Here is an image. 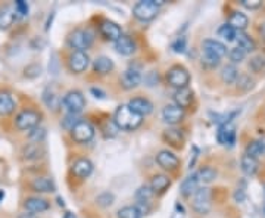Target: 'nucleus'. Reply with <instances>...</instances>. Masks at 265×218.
I'll use <instances>...</instances> for the list:
<instances>
[{
	"instance_id": "1",
	"label": "nucleus",
	"mask_w": 265,
	"mask_h": 218,
	"mask_svg": "<svg viewBox=\"0 0 265 218\" xmlns=\"http://www.w3.org/2000/svg\"><path fill=\"white\" fill-rule=\"evenodd\" d=\"M143 123V117L136 114L134 111L128 108V105H121L120 108L115 111L113 115V124L121 130H128L133 131L139 128Z\"/></svg>"
},
{
	"instance_id": "2",
	"label": "nucleus",
	"mask_w": 265,
	"mask_h": 218,
	"mask_svg": "<svg viewBox=\"0 0 265 218\" xmlns=\"http://www.w3.org/2000/svg\"><path fill=\"white\" fill-rule=\"evenodd\" d=\"M164 3V0H141L137 2L133 8V15L137 18L141 22H149L152 19H155L158 12H159V6Z\"/></svg>"
},
{
	"instance_id": "3",
	"label": "nucleus",
	"mask_w": 265,
	"mask_h": 218,
	"mask_svg": "<svg viewBox=\"0 0 265 218\" xmlns=\"http://www.w3.org/2000/svg\"><path fill=\"white\" fill-rule=\"evenodd\" d=\"M212 206V193L211 189L208 187H201L196 190V193L193 195L192 199V208L195 212H198L199 215H206L211 211Z\"/></svg>"
},
{
	"instance_id": "4",
	"label": "nucleus",
	"mask_w": 265,
	"mask_h": 218,
	"mask_svg": "<svg viewBox=\"0 0 265 218\" xmlns=\"http://www.w3.org/2000/svg\"><path fill=\"white\" fill-rule=\"evenodd\" d=\"M40 118H42V115L37 111H34V109H24V111H21L16 115V128L21 130V131L34 130L35 127H39V124H40Z\"/></svg>"
},
{
	"instance_id": "5",
	"label": "nucleus",
	"mask_w": 265,
	"mask_h": 218,
	"mask_svg": "<svg viewBox=\"0 0 265 218\" xmlns=\"http://www.w3.org/2000/svg\"><path fill=\"white\" fill-rule=\"evenodd\" d=\"M68 45L78 52H86L93 45V34L89 30H75L68 35Z\"/></svg>"
},
{
	"instance_id": "6",
	"label": "nucleus",
	"mask_w": 265,
	"mask_h": 218,
	"mask_svg": "<svg viewBox=\"0 0 265 218\" xmlns=\"http://www.w3.org/2000/svg\"><path fill=\"white\" fill-rule=\"evenodd\" d=\"M167 80H168V83L171 84L172 87L184 89V87H187V84L190 83V74H188V71L184 66L174 65L167 72Z\"/></svg>"
},
{
	"instance_id": "7",
	"label": "nucleus",
	"mask_w": 265,
	"mask_h": 218,
	"mask_svg": "<svg viewBox=\"0 0 265 218\" xmlns=\"http://www.w3.org/2000/svg\"><path fill=\"white\" fill-rule=\"evenodd\" d=\"M62 105L65 106V109L69 112V114H80L84 106H86V99L81 92L78 90H71L63 96Z\"/></svg>"
},
{
	"instance_id": "8",
	"label": "nucleus",
	"mask_w": 265,
	"mask_h": 218,
	"mask_svg": "<svg viewBox=\"0 0 265 218\" xmlns=\"http://www.w3.org/2000/svg\"><path fill=\"white\" fill-rule=\"evenodd\" d=\"M71 136L77 143H87L94 137V127L89 121L80 120L77 124L72 127Z\"/></svg>"
},
{
	"instance_id": "9",
	"label": "nucleus",
	"mask_w": 265,
	"mask_h": 218,
	"mask_svg": "<svg viewBox=\"0 0 265 218\" xmlns=\"http://www.w3.org/2000/svg\"><path fill=\"white\" fill-rule=\"evenodd\" d=\"M89 63H90V58L86 52H78L74 50L69 58H68V65H69V69L74 72V74H81L84 72L87 68H89Z\"/></svg>"
},
{
	"instance_id": "10",
	"label": "nucleus",
	"mask_w": 265,
	"mask_h": 218,
	"mask_svg": "<svg viewBox=\"0 0 265 218\" xmlns=\"http://www.w3.org/2000/svg\"><path fill=\"white\" fill-rule=\"evenodd\" d=\"M99 31H100L103 39L110 40V42H117V40L123 35L121 27H120L118 24H115L113 21H109V19H103V21L100 22Z\"/></svg>"
},
{
	"instance_id": "11",
	"label": "nucleus",
	"mask_w": 265,
	"mask_h": 218,
	"mask_svg": "<svg viewBox=\"0 0 265 218\" xmlns=\"http://www.w3.org/2000/svg\"><path fill=\"white\" fill-rule=\"evenodd\" d=\"M156 162L161 168L167 171H175L180 165V159L170 151H161L156 155Z\"/></svg>"
},
{
	"instance_id": "12",
	"label": "nucleus",
	"mask_w": 265,
	"mask_h": 218,
	"mask_svg": "<svg viewBox=\"0 0 265 218\" xmlns=\"http://www.w3.org/2000/svg\"><path fill=\"white\" fill-rule=\"evenodd\" d=\"M162 118L165 123L175 125L183 121L184 118V109L177 106V105H167L162 111Z\"/></svg>"
},
{
	"instance_id": "13",
	"label": "nucleus",
	"mask_w": 265,
	"mask_h": 218,
	"mask_svg": "<svg viewBox=\"0 0 265 218\" xmlns=\"http://www.w3.org/2000/svg\"><path fill=\"white\" fill-rule=\"evenodd\" d=\"M141 81V74L139 69L136 68H128L125 69L121 76V86L124 87L125 90H131L136 89Z\"/></svg>"
},
{
	"instance_id": "14",
	"label": "nucleus",
	"mask_w": 265,
	"mask_h": 218,
	"mask_svg": "<svg viewBox=\"0 0 265 218\" xmlns=\"http://www.w3.org/2000/svg\"><path fill=\"white\" fill-rule=\"evenodd\" d=\"M217 139L224 146H233L236 141V127L232 123L219 125L218 131H217Z\"/></svg>"
},
{
	"instance_id": "15",
	"label": "nucleus",
	"mask_w": 265,
	"mask_h": 218,
	"mask_svg": "<svg viewBox=\"0 0 265 218\" xmlns=\"http://www.w3.org/2000/svg\"><path fill=\"white\" fill-rule=\"evenodd\" d=\"M202 47L205 53L214 55V56H217L219 59H221L222 56L227 55V47H225V45L218 42V40H214V39H206V40H203Z\"/></svg>"
},
{
	"instance_id": "16",
	"label": "nucleus",
	"mask_w": 265,
	"mask_h": 218,
	"mask_svg": "<svg viewBox=\"0 0 265 218\" xmlns=\"http://www.w3.org/2000/svg\"><path fill=\"white\" fill-rule=\"evenodd\" d=\"M93 172V164L87 158H80L72 165V174L78 178H87Z\"/></svg>"
},
{
	"instance_id": "17",
	"label": "nucleus",
	"mask_w": 265,
	"mask_h": 218,
	"mask_svg": "<svg viewBox=\"0 0 265 218\" xmlns=\"http://www.w3.org/2000/svg\"><path fill=\"white\" fill-rule=\"evenodd\" d=\"M128 108L143 117V115H147L154 111V105L146 97H134L128 102Z\"/></svg>"
},
{
	"instance_id": "18",
	"label": "nucleus",
	"mask_w": 265,
	"mask_h": 218,
	"mask_svg": "<svg viewBox=\"0 0 265 218\" xmlns=\"http://www.w3.org/2000/svg\"><path fill=\"white\" fill-rule=\"evenodd\" d=\"M115 50L123 55V56H130L136 52V42L130 37L123 34L117 42H115Z\"/></svg>"
},
{
	"instance_id": "19",
	"label": "nucleus",
	"mask_w": 265,
	"mask_h": 218,
	"mask_svg": "<svg viewBox=\"0 0 265 218\" xmlns=\"http://www.w3.org/2000/svg\"><path fill=\"white\" fill-rule=\"evenodd\" d=\"M49 202L43 198H39V196H32V198H28L25 203H24V208L27 209V212H31V214H42L49 209Z\"/></svg>"
},
{
	"instance_id": "20",
	"label": "nucleus",
	"mask_w": 265,
	"mask_h": 218,
	"mask_svg": "<svg viewBox=\"0 0 265 218\" xmlns=\"http://www.w3.org/2000/svg\"><path fill=\"white\" fill-rule=\"evenodd\" d=\"M162 137H164V140L167 141L170 146H172V148H177V149L183 148L184 134H183L181 130H178V128H168V130H165Z\"/></svg>"
},
{
	"instance_id": "21",
	"label": "nucleus",
	"mask_w": 265,
	"mask_h": 218,
	"mask_svg": "<svg viewBox=\"0 0 265 218\" xmlns=\"http://www.w3.org/2000/svg\"><path fill=\"white\" fill-rule=\"evenodd\" d=\"M15 18V11L11 6H8V5L0 6V30H3V31L9 30L14 25Z\"/></svg>"
},
{
	"instance_id": "22",
	"label": "nucleus",
	"mask_w": 265,
	"mask_h": 218,
	"mask_svg": "<svg viewBox=\"0 0 265 218\" xmlns=\"http://www.w3.org/2000/svg\"><path fill=\"white\" fill-rule=\"evenodd\" d=\"M174 102H175V105L180 106V108H188V106L192 105V102H193V92H192L188 87L177 89L175 93H174Z\"/></svg>"
},
{
	"instance_id": "23",
	"label": "nucleus",
	"mask_w": 265,
	"mask_h": 218,
	"mask_svg": "<svg viewBox=\"0 0 265 218\" xmlns=\"http://www.w3.org/2000/svg\"><path fill=\"white\" fill-rule=\"evenodd\" d=\"M113 61L108 56H99L93 61V71L99 76H106L113 69Z\"/></svg>"
},
{
	"instance_id": "24",
	"label": "nucleus",
	"mask_w": 265,
	"mask_h": 218,
	"mask_svg": "<svg viewBox=\"0 0 265 218\" xmlns=\"http://www.w3.org/2000/svg\"><path fill=\"white\" fill-rule=\"evenodd\" d=\"M199 189V180H198V175L196 174H192L188 175L187 178H184V181L181 183L180 187V193L184 196V198H190L196 193V190Z\"/></svg>"
},
{
	"instance_id": "25",
	"label": "nucleus",
	"mask_w": 265,
	"mask_h": 218,
	"mask_svg": "<svg viewBox=\"0 0 265 218\" xmlns=\"http://www.w3.org/2000/svg\"><path fill=\"white\" fill-rule=\"evenodd\" d=\"M31 187L37 193H50L55 192V183L49 177H37L31 183Z\"/></svg>"
},
{
	"instance_id": "26",
	"label": "nucleus",
	"mask_w": 265,
	"mask_h": 218,
	"mask_svg": "<svg viewBox=\"0 0 265 218\" xmlns=\"http://www.w3.org/2000/svg\"><path fill=\"white\" fill-rule=\"evenodd\" d=\"M248 24H249L248 16L245 15V14H242V12H233L230 15V19H229V25L232 28H234L237 32H242L243 30H246Z\"/></svg>"
},
{
	"instance_id": "27",
	"label": "nucleus",
	"mask_w": 265,
	"mask_h": 218,
	"mask_svg": "<svg viewBox=\"0 0 265 218\" xmlns=\"http://www.w3.org/2000/svg\"><path fill=\"white\" fill-rule=\"evenodd\" d=\"M171 185V180L168 178V175L164 174H156L150 180V189L154 190V193H164Z\"/></svg>"
},
{
	"instance_id": "28",
	"label": "nucleus",
	"mask_w": 265,
	"mask_h": 218,
	"mask_svg": "<svg viewBox=\"0 0 265 218\" xmlns=\"http://www.w3.org/2000/svg\"><path fill=\"white\" fill-rule=\"evenodd\" d=\"M240 167H242V171L245 172L246 175H255L256 171H258L259 162H258L256 158L245 154V155L242 156V159H240Z\"/></svg>"
},
{
	"instance_id": "29",
	"label": "nucleus",
	"mask_w": 265,
	"mask_h": 218,
	"mask_svg": "<svg viewBox=\"0 0 265 218\" xmlns=\"http://www.w3.org/2000/svg\"><path fill=\"white\" fill-rule=\"evenodd\" d=\"M15 111V100L9 93H0V115L6 117Z\"/></svg>"
},
{
	"instance_id": "30",
	"label": "nucleus",
	"mask_w": 265,
	"mask_h": 218,
	"mask_svg": "<svg viewBox=\"0 0 265 218\" xmlns=\"http://www.w3.org/2000/svg\"><path fill=\"white\" fill-rule=\"evenodd\" d=\"M43 152H45V149H43L42 143H30L24 148L22 155L28 161H34V159H39L40 156L43 155Z\"/></svg>"
},
{
	"instance_id": "31",
	"label": "nucleus",
	"mask_w": 265,
	"mask_h": 218,
	"mask_svg": "<svg viewBox=\"0 0 265 218\" xmlns=\"http://www.w3.org/2000/svg\"><path fill=\"white\" fill-rule=\"evenodd\" d=\"M245 154L249 156H253L258 159V156L265 155V139L262 140H252L248 143Z\"/></svg>"
},
{
	"instance_id": "32",
	"label": "nucleus",
	"mask_w": 265,
	"mask_h": 218,
	"mask_svg": "<svg viewBox=\"0 0 265 218\" xmlns=\"http://www.w3.org/2000/svg\"><path fill=\"white\" fill-rule=\"evenodd\" d=\"M236 42H237V46L240 47V49H243L246 53L248 52H253L255 50V42H253V39L248 35V34H245V32H237L236 34Z\"/></svg>"
},
{
	"instance_id": "33",
	"label": "nucleus",
	"mask_w": 265,
	"mask_h": 218,
	"mask_svg": "<svg viewBox=\"0 0 265 218\" xmlns=\"http://www.w3.org/2000/svg\"><path fill=\"white\" fill-rule=\"evenodd\" d=\"M196 175H198V180H199V183H203V185H209V183H212L215 178H217V170L215 168H212V167H202L199 171L196 172Z\"/></svg>"
},
{
	"instance_id": "34",
	"label": "nucleus",
	"mask_w": 265,
	"mask_h": 218,
	"mask_svg": "<svg viewBox=\"0 0 265 218\" xmlns=\"http://www.w3.org/2000/svg\"><path fill=\"white\" fill-rule=\"evenodd\" d=\"M237 77H239V71L234 65H225L221 71V78L224 83L227 84H233L237 81Z\"/></svg>"
},
{
	"instance_id": "35",
	"label": "nucleus",
	"mask_w": 265,
	"mask_h": 218,
	"mask_svg": "<svg viewBox=\"0 0 265 218\" xmlns=\"http://www.w3.org/2000/svg\"><path fill=\"white\" fill-rule=\"evenodd\" d=\"M236 84H237V89H240V90H243V92H248V90H250V89L253 87L255 81H253V80L250 78V76H248V74H239Z\"/></svg>"
},
{
	"instance_id": "36",
	"label": "nucleus",
	"mask_w": 265,
	"mask_h": 218,
	"mask_svg": "<svg viewBox=\"0 0 265 218\" xmlns=\"http://www.w3.org/2000/svg\"><path fill=\"white\" fill-rule=\"evenodd\" d=\"M118 218H141V212L137 206H124L118 211Z\"/></svg>"
},
{
	"instance_id": "37",
	"label": "nucleus",
	"mask_w": 265,
	"mask_h": 218,
	"mask_svg": "<svg viewBox=\"0 0 265 218\" xmlns=\"http://www.w3.org/2000/svg\"><path fill=\"white\" fill-rule=\"evenodd\" d=\"M236 34H237V31H236L234 28H232L229 24H224V25L219 27L218 35L219 37H222L224 40H227V42H233V40H236Z\"/></svg>"
},
{
	"instance_id": "38",
	"label": "nucleus",
	"mask_w": 265,
	"mask_h": 218,
	"mask_svg": "<svg viewBox=\"0 0 265 218\" xmlns=\"http://www.w3.org/2000/svg\"><path fill=\"white\" fill-rule=\"evenodd\" d=\"M229 58H230V61L233 63H239L242 62L245 58H246V52L243 50V49H240L239 46L233 47V49H230V52H229Z\"/></svg>"
},
{
	"instance_id": "39",
	"label": "nucleus",
	"mask_w": 265,
	"mask_h": 218,
	"mask_svg": "<svg viewBox=\"0 0 265 218\" xmlns=\"http://www.w3.org/2000/svg\"><path fill=\"white\" fill-rule=\"evenodd\" d=\"M152 196H154V190L150 189V186H141L136 192V198L139 202H147Z\"/></svg>"
},
{
	"instance_id": "40",
	"label": "nucleus",
	"mask_w": 265,
	"mask_h": 218,
	"mask_svg": "<svg viewBox=\"0 0 265 218\" xmlns=\"http://www.w3.org/2000/svg\"><path fill=\"white\" fill-rule=\"evenodd\" d=\"M239 114V111H233V112H229V114H222V115H219V114H212V117H214V123H218L219 125H224V124H229V123H232V120H233L234 117Z\"/></svg>"
},
{
	"instance_id": "41",
	"label": "nucleus",
	"mask_w": 265,
	"mask_h": 218,
	"mask_svg": "<svg viewBox=\"0 0 265 218\" xmlns=\"http://www.w3.org/2000/svg\"><path fill=\"white\" fill-rule=\"evenodd\" d=\"M249 68L250 71H253V72H261V71L265 68L264 56H255L253 59H250Z\"/></svg>"
},
{
	"instance_id": "42",
	"label": "nucleus",
	"mask_w": 265,
	"mask_h": 218,
	"mask_svg": "<svg viewBox=\"0 0 265 218\" xmlns=\"http://www.w3.org/2000/svg\"><path fill=\"white\" fill-rule=\"evenodd\" d=\"M202 65L203 66H206V68H217L219 65V58L217 56H214V55H209V53H205L203 52V56H202Z\"/></svg>"
},
{
	"instance_id": "43",
	"label": "nucleus",
	"mask_w": 265,
	"mask_h": 218,
	"mask_svg": "<svg viewBox=\"0 0 265 218\" xmlns=\"http://www.w3.org/2000/svg\"><path fill=\"white\" fill-rule=\"evenodd\" d=\"M43 100H45V103H46V106L52 109H58L59 106V102H58V97L55 96V94L49 93V90H46L45 93H43Z\"/></svg>"
},
{
	"instance_id": "44",
	"label": "nucleus",
	"mask_w": 265,
	"mask_h": 218,
	"mask_svg": "<svg viewBox=\"0 0 265 218\" xmlns=\"http://www.w3.org/2000/svg\"><path fill=\"white\" fill-rule=\"evenodd\" d=\"M45 137H46V131H45V128L35 127L34 130L30 131V139L32 140V143H42Z\"/></svg>"
},
{
	"instance_id": "45",
	"label": "nucleus",
	"mask_w": 265,
	"mask_h": 218,
	"mask_svg": "<svg viewBox=\"0 0 265 218\" xmlns=\"http://www.w3.org/2000/svg\"><path fill=\"white\" fill-rule=\"evenodd\" d=\"M97 203L100 205V206H110L112 203H113V195L109 193V192H105V193H102L100 196H97Z\"/></svg>"
},
{
	"instance_id": "46",
	"label": "nucleus",
	"mask_w": 265,
	"mask_h": 218,
	"mask_svg": "<svg viewBox=\"0 0 265 218\" xmlns=\"http://www.w3.org/2000/svg\"><path fill=\"white\" fill-rule=\"evenodd\" d=\"M77 123L78 120L75 118V114H68V115L62 120V125L66 128V130H69V131L72 130V127L77 124Z\"/></svg>"
},
{
	"instance_id": "47",
	"label": "nucleus",
	"mask_w": 265,
	"mask_h": 218,
	"mask_svg": "<svg viewBox=\"0 0 265 218\" xmlns=\"http://www.w3.org/2000/svg\"><path fill=\"white\" fill-rule=\"evenodd\" d=\"M15 11L21 16L28 15V3H27V2H24V0H16Z\"/></svg>"
},
{
	"instance_id": "48",
	"label": "nucleus",
	"mask_w": 265,
	"mask_h": 218,
	"mask_svg": "<svg viewBox=\"0 0 265 218\" xmlns=\"http://www.w3.org/2000/svg\"><path fill=\"white\" fill-rule=\"evenodd\" d=\"M240 5L245 6L246 9L253 11V9H258L262 6V0H240Z\"/></svg>"
},
{
	"instance_id": "49",
	"label": "nucleus",
	"mask_w": 265,
	"mask_h": 218,
	"mask_svg": "<svg viewBox=\"0 0 265 218\" xmlns=\"http://www.w3.org/2000/svg\"><path fill=\"white\" fill-rule=\"evenodd\" d=\"M172 49H174L175 52H184V49H186V39H184V37L177 39V40L172 43Z\"/></svg>"
},
{
	"instance_id": "50",
	"label": "nucleus",
	"mask_w": 265,
	"mask_h": 218,
	"mask_svg": "<svg viewBox=\"0 0 265 218\" xmlns=\"http://www.w3.org/2000/svg\"><path fill=\"white\" fill-rule=\"evenodd\" d=\"M245 198H246L245 187H237L236 192H234V201H236V202H243Z\"/></svg>"
},
{
	"instance_id": "51",
	"label": "nucleus",
	"mask_w": 265,
	"mask_h": 218,
	"mask_svg": "<svg viewBox=\"0 0 265 218\" xmlns=\"http://www.w3.org/2000/svg\"><path fill=\"white\" fill-rule=\"evenodd\" d=\"M92 93H93L96 97H100V99H103V97H105V93H103V92H100L99 89H94V87L92 89Z\"/></svg>"
},
{
	"instance_id": "52",
	"label": "nucleus",
	"mask_w": 265,
	"mask_h": 218,
	"mask_svg": "<svg viewBox=\"0 0 265 218\" xmlns=\"http://www.w3.org/2000/svg\"><path fill=\"white\" fill-rule=\"evenodd\" d=\"M18 218H37V215H34L31 212H25V214H21Z\"/></svg>"
},
{
	"instance_id": "53",
	"label": "nucleus",
	"mask_w": 265,
	"mask_h": 218,
	"mask_svg": "<svg viewBox=\"0 0 265 218\" xmlns=\"http://www.w3.org/2000/svg\"><path fill=\"white\" fill-rule=\"evenodd\" d=\"M63 218H77L74 214H71V212H66L65 215H63Z\"/></svg>"
},
{
	"instance_id": "54",
	"label": "nucleus",
	"mask_w": 265,
	"mask_h": 218,
	"mask_svg": "<svg viewBox=\"0 0 265 218\" xmlns=\"http://www.w3.org/2000/svg\"><path fill=\"white\" fill-rule=\"evenodd\" d=\"M3 198H5V192H3V190H0V202L3 201Z\"/></svg>"
}]
</instances>
